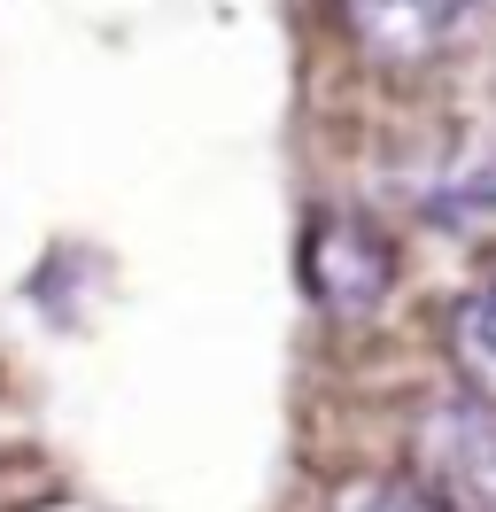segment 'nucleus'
I'll use <instances>...</instances> for the list:
<instances>
[{
	"label": "nucleus",
	"mask_w": 496,
	"mask_h": 512,
	"mask_svg": "<svg viewBox=\"0 0 496 512\" xmlns=\"http://www.w3.org/2000/svg\"><path fill=\"white\" fill-rule=\"evenodd\" d=\"M334 8L372 70H427L465 39L481 0H334Z\"/></svg>",
	"instance_id": "3"
},
{
	"label": "nucleus",
	"mask_w": 496,
	"mask_h": 512,
	"mask_svg": "<svg viewBox=\"0 0 496 512\" xmlns=\"http://www.w3.org/2000/svg\"><path fill=\"white\" fill-rule=\"evenodd\" d=\"M396 288V249L388 233L357 210H310L303 218V295L326 319H365Z\"/></svg>",
	"instance_id": "2"
},
{
	"label": "nucleus",
	"mask_w": 496,
	"mask_h": 512,
	"mask_svg": "<svg viewBox=\"0 0 496 512\" xmlns=\"http://www.w3.org/2000/svg\"><path fill=\"white\" fill-rule=\"evenodd\" d=\"M427 489H411V481H349L334 497V512H419Z\"/></svg>",
	"instance_id": "5"
},
{
	"label": "nucleus",
	"mask_w": 496,
	"mask_h": 512,
	"mask_svg": "<svg viewBox=\"0 0 496 512\" xmlns=\"http://www.w3.org/2000/svg\"><path fill=\"white\" fill-rule=\"evenodd\" d=\"M411 466L419 489L450 512H496V404H481L473 388L427 404L411 419Z\"/></svg>",
	"instance_id": "1"
},
{
	"label": "nucleus",
	"mask_w": 496,
	"mask_h": 512,
	"mask_svg": "<svg viewBox=\"0 0 496 512\" xmlns=\"http://www.w3.org/2000/svg\"><path fill=\"white\" fill-rule=\"evenodd\" d=\"M450 365L481 404H496V280L450 303Z\"/></svg>",
	"instance_id": "4"
}]
</instances>
